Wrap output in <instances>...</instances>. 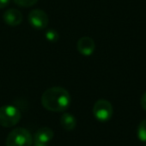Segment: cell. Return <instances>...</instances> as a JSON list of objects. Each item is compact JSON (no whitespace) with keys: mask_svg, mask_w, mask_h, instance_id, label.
Returning a JSON list of instances; mask_svg holds the SVG:
<instances>
[{"mask_svg":"<svg viewBox=\"0 0 146 146\" xmlns=\"http://www.w3.org/2000/svg\"><path fill=\"white\" fill-rule=\"evenodd\" d=\"M10 2V0H0V9H3Z\"/></svg>","mask_w":146,"mask_h":146,"instance_id":"cell-14","label":"cell"},{"mask_svg":"<svg viewBox=\"0 0 146 146\" xmlns=\"http://www.w3.org/2000/svg\"><path fill=\"white\" fill-rule=\"evenodd\" d=\"M77 50L81 55L84 56H90L93 54L95 50V43L91 37L83 36L77 41Z\"/></svg>","mask_w":146,"mask_h":146,"instance_id":"cell-7","label":"cell"},{"mask_svg":"<svg viewBox=\"0 0 146 146\" xmlns=\"http://www.w3.org/2000/svg\"><path fill=\"white\" fill-rule=\"evenodd\" d=\"M45 37H46L47 40L50 41V42H55V41L58 40L59 34L57 33L56 30H54V29H49V30L45 33Z\"/></svg>","mask_w":146,"mask_h":146,"instance_id":"cell-12","label":"cell"},{"mask_svg":"<svg viewBox=\"0 0 146 146\" xmlns=\"http://www.w3.org/2000/svg\"><path fill=\"white\" fill-rule=\"evenodd\" d=\"M144 146H146V143H145V145H144Z\"/></svg>","mask_w":146,"mask_h":146,"instance_id":"cell-15","label":"cell"},{"mask_svg":"<svg viewBox=\"0 0 146 146\" xmlns=\"http://www.w3.org/2000/svg\"><path fill=\"white\" fill-rule=\"evenodd\" d=\"M21 119V112L13 105H3L0 107V125L3 127H13Z\"/></svg>","mask_w":146,"mask_h":146,"instance_id":"cell-3","label":"cell"},{"mask_svg":"<svg viewBox=\"0 0 146 146\" xmlns=\"http://www.w3.org/2000/svg\"><path fill=\"white\" fill-rule=\"evenodd\" d=\"M3 20L9 26H18L19 24H21L23 20V15L18 9L15 8H10L7 9L3 14Z\"/></svg>","mask_w":146,"mask_h":146,"instance_id":"cell-8","label":"cell"},{"mask_svg":"<svg viewBox=\"0 0 146 146\" xmlns=\"http://www.w3.org/2000/svg\"><path fill=\"white\" fill-rule=\"evenodd\" d=\"M28 21L30 25L35 29H44L49 23V18L46 12L41 9H33L28 14Z\"/></svg>","mask_w":146,"mask_h":146,"instance_id":"cell-5","label":"cell"},{"mask_svg":"<svg viewBox=\"0 0 146 146\" xmlns=\"http://www.w3.org/2000/svg\"><path fill=\"white\" fill-rule=\"evenodd\" d=\"M71 103V96L65 88L60 86L48 88L41 96V104L46 110L64 112Z\"/></svg>","mask_w":146,"mask_h":146,"instance_id":"cell-1","label":"cell"},{"mask_svg":"<svg viewBox=\"0 0 146 146\" xmlns=\"http://www.w3.org/2000/svg\"><path fill=\"white\" fill-rule=\"evenodd\" d=\"M137 138L141 142L146 143V118L143 119L137 127Z\"/></svg>","mask_w":146,"mask_h":146,"instance_id":"cell-10","label":"cell"},{"mask_svg":"<svg viewBox=\"0 0 146 146\" xmlns=\"http://www.w3.org/2000/svg\"><path fill=\"white\" fill-rule=\"evenodd\" d=\"M54 137L53 130L49 127H41L35 132L33 142L34 146H48Z\"/></svg>","mask_w":146,"mask_h":146,"instance_id":"cell-6","label":"cell"},{"mask_svg":"<svg viewBox=\"0 0 146 146\" xmlns=\"http://www.w3.org/2000/svg\"><path fill=\"white\" fill-rule=\"evenodd\" d=\"M140 104H141V107L144 110H146V91L143 93V95L141 96V99H140Z\"/></svg>","mask_w":146,"mask_h":146,"instance_id":"cell-13","label":"cell"},{"mask_svg":"<svg viewBox=\"0 0 146 146\" xmlns=\"http://www.w3.org/2000/svg\"><path fill=\"white\" fill-rule=\"evenodd\" d=\"M33 137L27 129L18 127L10 131L6 138V146H31Z\"/></svg>","mask_w":146,"mask_h":146,"instance_id":"cell-2","label":"cell"},{"mask_svg":"<svg viewBox=\"0 0 146 146\" xmlns=\"http://www.w3.org/2000/svg\"><path fill=\"white\" fill-rule=\"evenodd\" d=\"M60 125L66 131H72L76 127V118L71 113L65 112L60 116Z\"/></svg>","mask_w":146,"mask_h":146,"instance_id":"cell-9","label":"cell"},{"mask_svg":"<svg viewBox=\"0 0 146 146\" xmlns=\"http://www.w3.org/2000/svg\"><path fill=\"white\" fill-rule=\"evenodd\" d=\"M16 5L20 7H31L37 3L38 0H13Z\"/></svg>","mask_w":146,"mask_h":146,"instance_id":"cell-11","label":"cell"},{"mask_svg":"<svg viewBox=\"0 0 146 146\" xmlns=\"http://www.w3.org/2000/svg\"><path fill=\"white\" fill-rule=\"evenodd\" d=\"M94 117L99 122H107L113 115V106L108 100L98 99L92 108Z\"/></svg>","mask_w":146,"mask_h":146,"instance_id":"cell-4","label":"cell"}]
</instances>
